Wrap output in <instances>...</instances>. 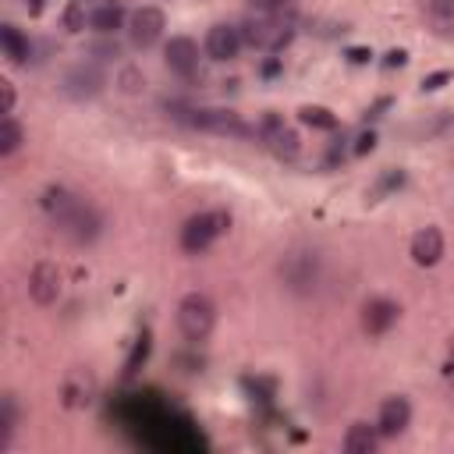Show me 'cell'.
Returning <instances> with one entry per match:
<instances>
[{
    "label": "cell",
    "instance_id": "cell-13",
    "mask_svg": "<svg viewBox=\"0 0 454 454\" xmlns=\"http://www.w3.org/2000/svg\"><path fill=\"white\" fill-rule=\"evenodd\" d=\"M440 255H443V234H440V227H422L411 238V259L419 266H436Z\"/></svg>",
    "mask_w": 454,
    "mask_h": 454
},
{
    "label": "cell",
    "instance_id": "cell-8",
    "mask_svg": "<svg viewBox=\"0 0 454 454\" xmlns=\"http://www.w3.org/2000/svg\"><path fill=\"white\" fill-rule=\"evenodd\" d=\"M163 60H167V67H170L174 74L188 78V74H195V67H199V43L188 39V35H170V43L163 46Z\"/></svg>",
    "mask_w": 454,
    "mask_h": 454
},
{
    "label": "cell",
    "instance_id": "cell-30",
    "mask_svg": "<svg viewBox=\"0 0 454 454\" xmlns=\"http://www.w3.org/2000/svg\"><path fill=\"white\" fill-rule=\"evenodd\" d=\"M43 4H46V0H28V11H32V14H39V11H43Z\"/></svg>",
    "mask_w": 454,
    "mask_h": 454
},
{
    "label": "cell",
    "instance_id": "cell-15",
    "mask_svg": "<svg viewBox=\"0 0 454 454\" xmlns=\"http://www.w3.org/2000/svg\"><path fill=\"white\" fill-rule=\"evenodd\" d=\"M376 443H380V429L369 426V422H355V426H348V433H344V450H348V454H372Z\"/></svg>",
    "mask_w": 454,
    "mask_h": 454
},
{
    "label": "cell",
    "instance_id": "cell-14",
    "mask_svg": "<svg viewBox=\"0 0 454 454\" xmlns=\"http://www.w3.org/2000/svg\"><path fill=\"white\" fill-rule=\"evenodd\" d=\"M0 46H4V57H7L11 64H28V57H32L28 35H25L18 25H11V21L0 25Z\"/></svg>",
    "mask_w": 454,
    "mask_h": 454
},
{
    "label": "cell",
    "instance_id": "cell-26",
    "mask_svg": "<svg viewBox=\"0 0 454 454\" xmlns=\"http://www.w3.org/2000/svg\"><path fill=\"white\" fill-rule=\"evenodd\" d=\"M284 4H287V0H252V7H255L259 14H277V11H284Z\"/></svg>",
    "mask_w": 454,
    "mask_h": 454
},
{
    "label": "cell",
    "instance_id": "cell-4",
    "mask_svg": "<svg viewBox=\"0 0 454 454\" xmlns=\"http://www.w3.org/2000/svg\"><path fill=\"white\" fill-rule=\"evenodd\" d=\"M213 323H216V305L206 294L192 291V294L181 298V305H177V330L188 340H206L213 333Z\"/></svg>",
    "mask_w": 454,
    "mask_h": 454
},
{
    "label": "cell",
    "instance_id": "cell-20",
    "mask_svg": "<svg viewBox=\"0 0 454 454\" xmlns=\"http://www.w3.org/2000/svg\"><path fill=\"white\" fill-rule=\"evenodd\" d=\"M426 11L436 25H447L454 18V0H426Z\"/></svg>",
    "mask_w": 454,
    "mask_h": 454
},
{
    "label": "cell",
    "instance_id": "cell-29",
    "mask_svg": "<svg viewBox=\"0 0 454 454\" xmlns=\"http://www.w3.org/2000/svg\"><path fill=\"white\" fill-rule=\"evenodd\" d=\"M372 142H376L372 135H362V138H358V145H355V153H365V149H372Z\"/></svg>",
    "mask_w": 454,
    "mask_h": 454
},
{
    "label": "cell",
    "instance_id": "cell-3",
    "mask_svg": "<svg viewBox=\"0 0 454 454\" xmlns=\"http://www.w3.org/2000/svg\"><path fill=\"white\" fill-rule=\"evenodd\" d=\"M227 227H231V216L220 213V209L195 213V216H188L184 227H181V248H184L188 255H199V252H206Z\"/></svg>",
    "mask_w": 454,
    "mask_h": 454
},
{
    "label": "cell",
    "instance_id": "cell-31",
    "mask_svg": "<svg viewBox=\"0 0 454 454\" xmlns=\"http://www.w3.org/2000/svg\"><path fill=\"white\" fill-rule=\"evenodd\" d=\"M447 372H450V380H454V351H450V365H447Z\"/></svg>",
    "mask_w": 454,
    "mask_h": 454
},
{
    "label": "cell",
    "instance_id": "cell-24",
    "mask_svg": "<svg viewBox=\"0 0 454 454\" xmlns=\"http://www.w3.org/2000/svg\"><path fill=\"white\" fill-rule=\"evenodd\" d=\"M145 351H149V340L142 337V340L135 344V355H131V358H128V365H124V372H128V376H131V372H135V365H138V362L145 358Z\"/></svg>",
    "mask_w": 454,
    "mask_h": 454
},
{
    "label": "cell",
    "instance_id": "cell-18",
    "mask_svg": "<svg viewBox=\"0 0 454 454\" xmlns=\"http://www.w3.org/2000/svg\"><path fill=\"white\" fill-rule=\"evenodd\" d=\"M14 429H18V404H14V397L7 394V397L0 401V454L11 447Z\"/></svg>",
    "mask_w": 454,
    "mask_h": 454
},
{
    "label": "cell",
    "instance_id": "cell-23",
    "mask_svg": "<svg viewBox=\"0 0 454 454\" xmlns=\"http://www.w3.org/2000/svg\"><path fill=\"white\" fill-rule=\"evenodd\" d=\"M64 25H67L71 32H78V28H85V14H82V7H78V4H74V7H71V11L64 14Z\"/></svg>",
    "mask_w": 454,
    "mask_h": 454
},
{
    "label": "cell",
    "instance_id": "cell-17",
    "mask_svg": "<svg viewBox=\"0 0 454 454\" xmlns=\"http://www.w3.org/2000/svg\"><path fill=\"white\" fill-rule=\"evenodd\" d=\"M21 142H25L21 124L11 114H4V121H0V156H14L21 149Z\"/></svg>",
    "mask_w": 454,
    "mask_h": 454
},
{
    "label": "cell",
    "instance_id": "cell-28",
    "mask_svg": "<svg viewBox=\"0 0 454 454\" xmlns=\"http://www.w3.org/2000/svg\"><path fill=\"white\" fill-rule=\"evenodd\" d=\"M447 78H450L447 71H440V74H429V78L422 82V89H429V92H433V89H440V82H447Z\"/></svg>",
    "mask_w": 454,
    "mask_h": 454
},
{
    "label": "cell",
    "instance_id": "cell-12",
    "mask_svg": "<svg viewBox=\"0 0 454 454\" xmlns=\"http://www.w3.org/2000/svg\"><path fill=\"white\" fill-rule=\"evenodd\" d=\"M397 316H401V309H397L394 301L372 298V301H365V309H362V330L372 333V337H380V333H387V330L397 323Z\"/></svg>",
    "mask_w": 454,
    "mask_h": 454
},
{
    "label": "cell",
    "instance_id": "cell-27",
    "mask_svg": "<svg viewBox=\"0 0 454 454\" xmlns=\"http://www.w3.org/2000/svg\"><path fill=\"white\" fill-rule=\"evenodd\" d=\"M92 53H103V60H106V57H117V43H96Z\"/></svg>",
    "mask_w": 454,
    "mask_h": 454
},
{
    "label": "cell",
    "instance_id": "cell-7",
    "mask_svg": "<svg viewBox=\"0 0 454 454\" xmlns=\"http://www.w3.org/2000/svg\"><path fill=\"white\" fill-rule=\"evenodd\" d=\"M163 28H167V18H163L160 7H138V11L128 18V39H131V46H138V50L156 46L160 35H163Z\"/></svg>",
    "mask_w": 454,
    "mask_h": 454
},
{
    "label": "cell",
    "instance_id": "cell-16",
    "mask_svg": "<svg viewBox=\"0 0 454 454\" xmlns=\"http://www.w3.org/2000/svg\"><path fill=\"white\" fill-rule=\"evenodd\" d=\"M124 25V11L117 7V4H103V7H96L92 14H89V28H96L99 35H110L114 28H121Z\"/></svg>",
    "mask_w": 454,
    "mask_h": 454
},
{
    "label": "cell",
    "instance_id": "cell-22",
    "mask_svg": "<svg viewBox=\"0 0 454 454\" xmlns=\"http://www.w3.org/2000/svg\"><path fill=\"white\" fill-rule=\"evenodd\" d=\"M301 121H305V124H316V128H333V124H337L323 106H305V110H301Z\"/></svg>",
    "mask_w": 454,
    "mask_h": 454
},
{
    "label": "cell",
    "instance_id": "cell-5",
    "mask_svg": "<svg viewBox=\"0 0 454 454\" xmlns=\"http://www.w3.org/2000/svg\"><path fill=\"white\" fill-rule=\"evenodd\" d=\"M103 85H106V74L96 60H82V64L67 67L64 78H60V92L67 99H92V96L103 92Z\"/></svg>",
    "mask_w": 454,
    "mask_h": 454
},
{
    "label": "cell",
    "instance_id": "cell-21",
    "mask_svg": "<svg viewBox=\"0 0 454 454\" xmlns=\"http://www.w3.org/2000/svg\"><path fill=\"white\" fill-rule=\"evenodd\" d=\"M117 85H121L124 92H138V89L145 85V74H142L138 67H124V71L117 74Z\"/></svg>",
    "mask_w": 454,
    "mask_h": 454
},
{
    "label": "cell",
    "instance_id": "cell-1",
    "mask_svg": "<svg viewBox=\"0 0 454 454\" xmlns=\"http://www.w3.org/2000/svg\"><path fill=\"white\" fill-rule=\"evenodd\" d=\"M43 209H46L50 223L57 227V234L67 238L71 245H92L103 231V216L96 213V206L71 195L67 188H46Z\"/></svg>",
    "mask_w": 454,
    "mask_h": 454
},
{
    "label": "cell",
    "instance_id": "cell-25",
    "mask_svg": "<svg viewBox=\"0 0 454 454\" xmlns=\"http://www.w3.org/2000/svg\"><path fill=\"white\" fill-rule=\"evenodd\" d=\"M0 92H4V99H0V114H11V110H14V85H11V82H0Z\"/></svg>",
    "mask_w": 454,
    "mask_h": 454
},
{
    "label": "cell",
    "instance_id": "cell-2",
    "mask_svg": "<svg viewBox=\"0 0 454 454\" xmlns=\"http://www.w3.org/2000/svg\"><path fill=\"white\" fill-rule=\"evenodd\" d=\"M323 277V259L312 248H291L280 259V280L291 294H312Z\"/></svg>",
    "mask_w": 454,
    "mask_h": 454
},
{
    "label": "cell",
    "instance_id": "cell-6",
    "mask_svg": "<svg viewBox=\"0 0 454 454\" xmlns=\"http://www.w3.org/2000/svg\"><path fill=\"white\" fill-rule=\"evenodd\" d=\"M287 25L277 18V14H255V18H248L245 21V28H241V39L248 43V46H255V50H280L284 43H287Z\"/></svg>",
    "mask_w": 454,
    "mask_h": 454
},
{
    "label": "cell",
    "instance_id": "cell-10",
    "mask_svg": "<svg viewBox=\"0 0 454 454\" xmlns=\"http://www.w3.org/2000/svg\"><path fill=\"white\" fill-rule=\"evenodd\" d=\"M241 28H234V25H213L209 32H206V53H209V60H234L238 57V50H241Z\"/></svg>",
    "mask_w": 454,
    "mask_h": 454
},
{
    "label": "cell",
    "instance_id": "cell-19",
    "mask_svg": "<svg viewBox=\"0 0 454 454\" xmlns=\"http://www.w3.org/2000/svg\"><path fill=\"white\" fill-rule=\"evenodd\" d=\"M270 145H273V153H277L280 160H294L298 149H301V145H298V135H294L291 128H280V131L270 138Z\"/></svg>",
    "mask_w": 454,
    "mask_h": 454
},
{
    "label": "cell",
    "instance_id": "cell-9",
    "mask_svg": "<svg viewBox=\"0 0 454 454\" xmlns=\"http://www.w3.org/2000/svg\"><path fill=\"white\" fill-rule=\"evenodd\" d=\"M28 294L35 305H53L60 298V270L53 262H35L28 273Z\"/></svg>",
    "mask_w": 454,
    "mask_h": 454
},
{
    "label": "cell",
    "instance_id": "cell-11",
    "mask_svg": "<svg viewBox=\"0 0 454 454\" xmlns=\"http://www.w3.org/2000/svg\"><path fill=\"white\" fill-rule=\"evenodd\" d=\"M411 422V404L404 397H387L380 404V415H376V429L380 436H401Z\"/></svg>",
    "mask_w": 454,
    "mask_h": 454
}]
</instances>
